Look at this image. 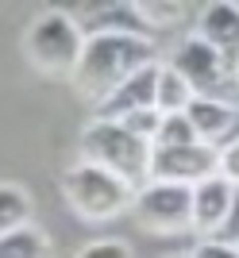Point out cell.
Masks as SVG:
<instances>
[{
    "mask_svg": "<svg viewBox=\"0 0 239 258\" xmlns=\"http://www.w3.org/2000/svg\"><path fill=\"white\" fill-rule=\"evenodd\" d=\"M162 62L154 39L139 35H85V50L77 58V70L70 74V85L85 100L100 104L116 85H124L143 66Z\"/></svg>",
    "mask_w": 239,
    "mask_h": 258,
    "instance_id": "cell-1",
    "label": "cell"
},
{
    "mask_svg": "<svg viewBox=\"0 0 239 258\" xmlns=\"http://www.w3.org/2000/svg\"><path fill=\"white\" fill-rule=\"evenodd\" d=\"M151 154H154V143L139 139L124 123L89 119V127L81 131V162H93L100 170L116 173L131 189H143L151 181Z\"/></svg>",
    "mask_w": 239,
    "mask_h": 258,
    "instance_id": "cell-2",
    "label": "cell"
},
{
    "mask_svg": "<svg viewBox=\"0 0 239 258\" xmlns=\"http://www.w3.org/2000/svg\"><path fill=\"white\" fill-rule=\"evenodd\" d=\"M85 50V31L81 20L62 8H50L35 16L23 31V54L27 62L46 77H70L77 70V58Z\"/></svg>",
    "mask_w": 239,
    "mask_h": 258,
    "instance_id": "cell-3",
    "label": "cell"
},
{
    "mask_svg": "<svg viewBox=\"0 0 239 258\" xmlns=\"http://www.w3.org/2000/svg\"><path fill=\"white\" fill-rule=\"evenodd\" d=\"M62 197H66V205L74 208L77 220L104 224V220H116V216L131 212L135 189L128 181H119L116 173L93 166V162H74L62 173Z\"/></svg>",
    "mask_w": 239,
    "mask_h": 258,
    "instance_id": "cell-4",
    "label": "cell"
},
{
    "mask_svg": "<svg viewBox=\"0 0 239 258\" xmlns=\"http://www.w3.org/2000/svg\"><path fill=\"white\" fill-rule=\"evenodd\" d=\"M131 212H135L139 227H147V231H154V235H177V231H189L193 189H189V185L147 181L143 189H135Z\"/></svg>",
    "mask_w": 239,
    "mask_h": 258,
    "instance_id": "cell-5",
    "label": "cell"
},
{
    "mask_svg": "<svg viewBox=\"0 0 239 258\" xmlns=\"http://www.w3.org/2000/svg\"><path fill=\"white\" fill-rule=\"evenodd\" d=\"M166 66L182 74V81L193 89V97L228 100L224 93H228V85H231V66L224 62L201 35H185L182 43L174 46V54H170Z\"/></svg>",
    "mask_w": 239,
    "mask_h": 258,
    "instance_id": "cell-6",
    "label": "cell"
},
{
    "mask_svg": "<svg viewBox=\"0 0 239 258\" xmlns=\"http://www.w3.org/2000/svg\"><path fill=\"white\" fill-rule=\"evenodd\" d=\"M216 177V151L205 143H185V147H154L151 154V181L166 185H201Z\"/></svg>",
    "mask_w": 239,
    "mask_h": 258,
    "instance_id": "cell-7",
    "label": "cell"
},
{
    "mask_svg": "<svg viewBox=\"0 0 239 258\" xmlns=\"http://www.w3.org/2000/svg\"><path fill=\"white\" fill-rule=\"evenodd\" d=\"M158 70L162 62L143 66L139 74H131L124 85H116L108 97L93 104V119H108V123H119L128 119L131 112H143V108H154V85H158Z\"/></svg>",
    "mask_w": 239,
    "mask_h": 258,
    "instance_id": "cell-8",
    "label": "cell"
},
{
    "mask_svg": "<svg viewBox=\"0 0 239 258\" xmlns=\"http://www.w3.org/2000/svg\"><path fill=\"white\" fill-rule=\"evenodd\" d=\"M185 119H189L197 143H205L212 151L231 143L239 131V108L231 100H216V97H193L185 108Z\"/></svg>",
    "mask_w": 239,
    "mask_h": 258,
    "instance_id": "cell-9",
    "label": "cell"
},
{
    "mask_svg": "<svg viewBox=\"0 0 239 258\" xmlns=\"http://www.w3.org/2000/svg\"><path fill=\"white\" fill-rule=\"evenodd\" d=\"M235 193L224 177H208V181L193 185V216H189V231L197 239H216V231L228 224Z\"/></svg>",
    "mask_w": 239,
    "mask_h": 258,
    "instance_id": "cell-10",
    "label": "cell"
},
{
    "mask_svg": "<svg viewBox=\"0 0 239 258\" xmlns=\"http://www.w3.org/2000/svg\"><path fill=\"white\" fill-rule=\"evenodd\" d=\"M197 35H201L231 70H239V4H224V0L208 4V8L201 12V20H197Z\"/></svg>",
    "mask_w": 239,
    "mask_h": 258,
    "instance_id": "cell-11",
    "label": "cell"
},
{
    "mask_svg": "<svg viewBox=\"0 0 239 258\" xmlns=\"http://www.w3.org/2000/svg\"><path fill=\"white\" fill-rule=\"evenodd\" d=\"M0 258H54V247L39 224H23L0 235Z\"/></svg>",
    "mask_w": 239,
    "mask_h": 258,
    "instance_id": "cell-12",
    "label": "cell"
},
{
    "mask_svg": "<svg viewBox=\"0 0 239 258\" xmlns=\"http://www.w3.org/2000/svg\"><path fill=\"white\" fill-rule=\"evenodd\" d=\"M35 201L31 193L16 181H0V235H8L23 224H35Z\"/></svg>",
    "mask_w": 239,
    "mask_h": 258,
    "instance_id": "cell-13",
    "label": "cell"
},
{
    "mask_svg": "<svg viewBox=\"0 0 239 258\" xmlns=\"http://www.w3.org/2000/svg\"><path fill=\"white\" fill-rule=\"evenodd\" d=\"M189 100H193V89L182 81L177 70H170V66L162 62L158 85H154V112H162V116H182L185 108H189Z\"/></svg>",
    "mask_w": 239,
    "mask_h": 258,
    "instance_id": "cell-14",
    "label": "cell"
},
{
    "mask_svg": "<svg viewBox=\"0 0 239 258\" xmlns=\"http://www.w3.org/2000/svg\"><path fill=\"white\" fill-rule=\"evenodd\" d=\"M135 12L143 16V23L151 31H162L170 23L185 20V4H166V0H135Z\"/></svg>",
    "mask_w": 239,
    "mask_h": 258,
    "instance_id": "cell-15",
    "label": "cell"
},
{
    "mask_svg": "<svg viewBox=\"0 0 239 258\" xmlns=\"http://www.w3.org/2000/svg\"><path fill=\"white\" fill-rule=\"evenodd\" d=\"M185 143H197L185 112L182 116H162V127H158V135H154V147H185Z\"/></svg>",
    "mask_w": 239,
    "mask_h": 258,
    "instance_id": "cell-16",
    "label": "cell"
},
{
    "mask_svg": "<svg viewBox=\"0 0 239 258\" xmlns=\"http://www.w3.org/2000/svg\"><path fill=\"white\" fill-rule=\"evenodd\" d=\"M77 258H135L131 254V247L124 243V239H89L85 247L77 250Z\"/></svg>",
    "mask_w": 239,
    "mask_h": 258,
    "instance_id": "cell-17",
    "label": "cell"
},
{
    "mask_svg": "<svg viewBox=\"0 0 239 258\" xmlns=\"http://www.w3.org/2000/svg\"><path fill=\"white\" fill-rule=\"evenodd\" d=\"M216 177H224L231 189H239V135L216 151Z\"/></svg>",
    "mask_w": 239,
    "mask_h": 258,
    "instance_id": "cell-18",
    "label": "cell"
},
{
    "mask_svg": "<svg viewBox=\"0 0 239 258\" xmlns=\"http://www.w3.org/2000/svg\"><path fill=\"white\" fill-rule=\"evenodd\" d=\"M128 131H135L139 139L154 143V135H158V127H162V112H154V108H143V112H131L128 119H119Z\"/></svg>",
    "mask_w": 239,
    "mask_h": 258,
    "instance_id": "cell-19",
    "label": "cell"
},
{
    "mask_svg": "<svg viewBox=\"0 0 239 258\" xmlns=\"http://www.w3.org/2000/svg\"><path fill=\"white\" fill-rule=\"evenodd\" d=\"M189 258H239V247H224L216 239H201V243L189 250Z\"/></svg>",
    "mask_w": 239,
    "mask_h": 258,
    "instance_id": "cell-20",
    "label": "cell"
},
{
    "mask_svg": "<svg viewBox=\"0 0 239 258\" xmlns=\"http://www.w3.org/2000/svg\"><path fill=\"white\" fill-rule=\"evenodd\" d=\"M216 243H224V247H239V193H235V205H231L228 224L216 231Z\"/></svg>",
    "mask_w": 239,
    "mask_h": 258,
    "instance_id": "cell-21",
    "label": "cell"
},
{
    "mask_svg": "<svg viewBox=\"0 0 239 258\" xmlns=\"http://www.w3.org/2000/svg\"><path fill=\"white\" fill-rule=\"evenodd\" d=\"M170 258H189V254H170Z\"/></svg>",
    "mask_w": 239,
    "mask_h": 258,
    "instance_id": "cell-22",
    "label": "cell"
},
{
    "mask_svg": "<svg viewBox=\"0 0 239 258\" xmlns=\"http://www.w3.org/2000/svg\"><path fill=\"white\" fill-rule=\"evenodd\" d=\"M235 74H239V70H235Z\"/></svg>",
    "mask_w": 239,
    "mask_h": 258,
    "instance_id": "cell-23",
    "label": "cell"
}]
</instances>
